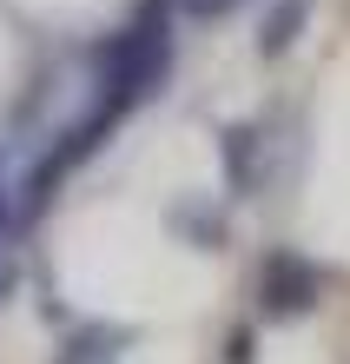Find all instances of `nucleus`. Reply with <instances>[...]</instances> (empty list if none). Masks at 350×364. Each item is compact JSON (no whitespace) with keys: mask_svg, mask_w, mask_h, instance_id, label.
Wrapping results in <instances>:
<instances>
[{"mask_svg":"<svg viewBox=\"0 0 350 364\" xmlns=\"http://www.w3.org/2000/svg\"><path fill=\"white\" fill-rule=\"evenodd\" d=\"M304 20H311V0H271L265 20H258V53H291Z\"/></svg>","mask_w":350,"mask_h":364,"instance_id":"3","label":"nucleus"},{"mask_svg":"<svg viewBox=\"0 0 350 364\" xmlns=\"http://www.w3.org/2000/svg\"><path fill=\"white\" fill-rule=\"evenodd\" d=\"M13 278H20V265L7 259V252H0V298H7V291H13Z\"/></svg>","mask_w":350,"mask_h":364,"instance_id":"6","label":"nucleus"},{"mask_svg":"<svg viewBox=\"0 0 350 364\" xmlns=\"http://www.w3.org/2000/svg\"><path fill=\"white\" fill-rule=\"evenodd\" d=\"M0 225H7V192H0Z\"/></svg>","mask_w":350,"mask_h":364,"instance_id":"7","label":"nucleus"},{"mask_svg":"<svg viewBox=\"0 0 350 364\" xmlns=\"http://www.w3.org/2000/svg\"><path fill=\"white\" fill-rule=\"evenodd\" d=\"M317 291H324V272L304 259V252H271L265 272H258V298H265V311H271V318L304 311Z\"/></svg>","mask_w":350,"mask_h":364,"instance_id":"2","label":"nucleus"},{"mask_svg":"<svg viewBox=\"0 0 350 364\" xmlns=\"http://www.w3.org/2000/svg\"><path fill=\"white\" fill-rule=\"evenodd\" d=\"M179 7H185V14H199V20H218V14H231L238 0H179Z\"/></svg>","mask_w":350,"mask_h":364,"instance_id":"5","label":"nucleus"},{"mask_svg":"<svg viewBox=\"0 0 350 364\" xmlns=\"http://www.w3.org/2000/svg\"><path fill=\"white\" fill-rule=\"evenodd\" d=\"M251 159H258V126H231L225 133V173H231V186H251Z\"/></svg>","mask_w":350,"mask_h":364,"instance_id":"4","label":"nucleus"},{"mask_svg":"<svg viewBox=\"0 0 350 364\" xmlns=\"http://www.w3.org/2000/svg\"><path fill=\"white\" fill-rule=\"evenodd\" d=\"M93 67H99V93L119 100L126 113L152 87H165V73H172V14H165V0H146L119 33H106L93 47Z\"/></svg>","mask_w":350,"mask_h":364,"instance_id":"1","label":"nucleus"}]
</instances>
